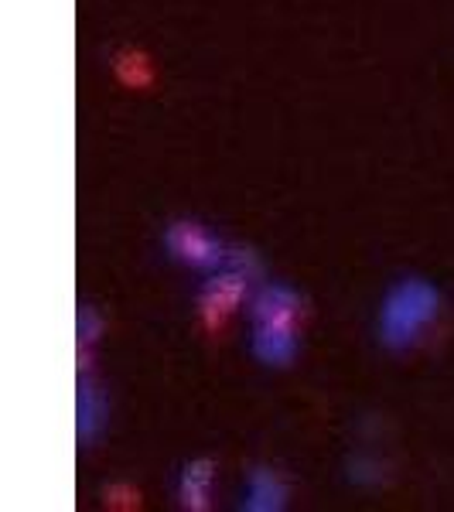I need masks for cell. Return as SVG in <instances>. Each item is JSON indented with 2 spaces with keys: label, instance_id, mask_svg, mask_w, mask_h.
<instances>
[{
  "label": "cell",
  "instance_id": "obj_8",
  "mask_svg": "<svg viewBox=\"0 0 454 512\" xmlns=\"http://www.w3.org/2000/svg\"><path fill=\"white\" fill-rule=\"evenodd\" d=\"M103 414V403H99L96 390L89 383H79V441H93L99 431V417Z\"/></svg>",
  "mask_w": 454,
  "mask_h": 512
},
{
  "label": "cell",
  "instance_id": "obj_6",
  "mask_svg": "<svg viewBox=\"0 0 454 512\" xmlns=\"http://www.w3.org/2000/svg\"><path fill=\"white\" fill-rule=\"evenodd\" d=\"M284 499H287L284 482H280L270 468H253V472L246 475V509L274 512V509H284Z\"/></svg>",
  "mask_w": 454,
  "mask_h": 512
},
{
  "label": "cell",
  "instance_id": "obj_2",
  "mask_svg": "<svg viewBox=\"0 0 454 512\" xmlns=\"http://www.w3.org/2000/svg\"><path fill=\"white\" fill-rule=\"evenodd\" d=\"M164 243L175 260L188 263L198 270H222L229 263V250L222 246V239H216L209 229H202L198 222H175L164 233Z\"/></svg>",
  "mask_w": 454,
  "mask_h": 512
},
{
  "label": "cell",
  "instance_id": "obj_5",
  "mask_svg": "<svg viewBox=\"0 0 454 512\" xmlns=\"http://www.w3.org/2000/svg\"><path fill=\"white\" fill-rule=\"evenodd\" d=\"M250 349L267 366H287L297 355L294 325H257L250 338Z\"/></svg>",
  "mask_w": 454,
  "mask_h": 512
},
{
  "label": "cell",
  "instance_id": "obj_9",
  "mask_svg": "<svg viewBox=\"0 0 454 512\" xmlns=\"http://www.w3.org/2000/svg\"><path fill=\"white\" fill-rule=\"evenodd\" d=\"M99 338V318L93 315V308H82L79 311V342H96Z\"/></svg>",
  "mask_w": 454,
  "mask_h": 512
},
{
  "label": "cell",
  "instance_id": "obj_1",
  "mask_svg": "<svg viewBox=\"0 0 454 512\" xmlns=\"http://www.w3.org/2000/svg\"><path fill=\"white\" fill-rule=\"evenodd\" d=\"M441 311V294L427 280L407 277L386 294L383 311H379V338L386 349L403 352L417 342L420 332L437 318Z\"/></svg>",
  "mask_w": 454,
  "mask_h": 512
},
{
  "label": "cell",
  "instance_id": "obj_7",
  "mask_svg": "<svg viewBox=\"0 0 454 512\" xmlns=\"http://www.w3.org/2000/svg\"><path fill=\"white\" fill-rule=\"evenodd\" d=\"M212 475H216V465L212 461H192V465L181 468V482H178V495L185 509H209V485Z\"/></svg>",
  "mask_w": 454,
  "mask_h": 512
},
{
  "label": "cell",
  "instance_id": "obj_4",
  "mask_svg": "<svg viewBox=\"0 0 454 512\" xmlns=\"http://www.w3.org/2000/svg\"><path fill=\"white\" fill-rule=\"evenodd\" d=\"M253 321L257 325H297L304 304L291 287L284 284H263L253 297Z\"/></svg>",
  "mask_w": 454,
  "mask_h": 512
},
{
  "label": "cell",
  "instance_id": "obj_3",
  "mask_svg": "<svg viewBox=\"0 0 454 512\" xmlns=\"http://www.w3.org/2000/svg\"><path fill=\"white\" fill-rule=\"evenodd\" d=\"M253 274L239 267H222L216 270L209 280L202 284V294H198V308H202V318L209 328H216L229 311L236 308L239 301L246 297V287H250Z\"/></svg>",
  "mask_w": 454,
  "mask_h": 512
}]
</instances>
